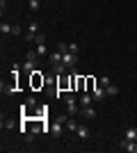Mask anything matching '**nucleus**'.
Returning a JSON list of instances; mask_svg holds the SVG:
<instances>
[{"mask_svg": "<svg viewBox=\"0 0 137 153\" xmlns=\"http://www.w3.org/2000/svg\"><path fill=\"white\" fill-rule=\"evenodd\" d=\"M37 44H46V37H44V34H37Z\"/></svg>", "mask_w": 137, "mask_h": 153, "instance_id": "cd10ccee", "label": "nucleus"}, {"mask_svg": "<svg viewBox=\"0 0 137 153\" xmlns=\"http://www.w3.org/2000/svg\"><path fill=\"white\" fill-rule=\"evenodd\" d=\"M64 103H66V114H71V117H76V114H80V108H78V98H76V94L73 91H66L64 96Z\"/></svg>", "mask_w": 137, "mask_h": 153, "instance_id": "f257e3e1", "label": "nucleus"}, {"mask_svg": "<svg viewBox=\"0 0 137 153\" xmlns=\"http://www.w3.org/2000/svg\"><path fill=\"white\" fill-rule=\"evenodd\" d=\"M87 87V76H78V91H85Z\"/></svg>", "mask_w": 137, "mask_h": 153, "instance_id": "f3484780", "label": "nucleus"}, {"mask_svg": "<svg viewBox=\"0 0 137 153\" xmlns=\"http://www.w3.org/2000/svg\"><path fill=\"white\" fill-rule=\"evenodd\" d=\"M57 51L64 55V53H69V44H64V41H57Z\"/></svg>", "mask_w": 137, "mask_h": 153, "instance_id": "aec40b11", "label": "nucleus"}, {"mask_svg": "<svg viewBox=\"0 0 137 153\" xmlns=\"http://www.w3.org/2000/svg\"><path fill=\"white\" fill-rule=\"evenodd\" d=\"M34 71H37V62L25 59V62H23V73H34Z\"/></svg>", "mask_w": 137, "mask_h": 153, "instance_id": "0eeeda50", "label": "nucleus"}, {"mask_svg": "<svg viewBox=\"0 0 137 153\" xmlns=\"http://www.w3.org/2000/svg\"><path fill=\"white\" fill-rule=\"evenodd\" d=\"M80 114H82V117H87V119H96V108H94V105L80 108Z\"/></svg>", "mask_w": 137, "mask_h": 153, "instance_id": "20e7f679", "label": "nucleus"}, {"mask_svg": "<svg viewBox=\"0 0 137 153\" xmlns=\"http://www.w3.org/2000/svg\"><path fill=\"white\" fill-rule=\"evenodd\" d=\"M0 9H2V14H5V9H7V0H0Z\"/></svg>", "mask_w": 137, "mask_h": 153, "instance_id": "c85d7f7f", "label": "nucleus"}, {"mask_svg": "<svg viewBox=\"0 0 137 153\" xmlns=\"http://www.w3.org/2000/svg\"><path fill=\"white\" fill-rule=\"evenodd\" d=\"M50 133L55 135V137H59V135L64 133V123H62V121H55V123L50 126Z\"/></svg>", "mask_w": 137, "mask_h": 153, "instance_id": "6e6552de", "label": "nucleus"}, {"mask_svg": "<svg viewBox=\"0 0 137 153\" xmlns=\"http://www.w3.org/2000/svg\"><path fill=\"white\" fill-rule=\"evenodd\" d=\"M91 103H94V96H91V91L80 94V108H87V105H91Z\"/></svg>", "mask_w": 137, "mask_h": 153, "instance_id": "39448f33", "label": "nucleus"}, {"mask_svg": "<svg viewBox=\"0 0 137 153\" xmlns=\"http://www.w3.org/2000/svg\"><path fill=\"white\" fill-rule=\"evenodd\" d=\"M34 51L39 53V55H50V53H48V46H46V44H37V48H34Z\"/></svg>", "mask_w": 137, "mask_h": 153, "instance_id": "6ab92c4d", "label": "nucleus"}, {"mask_svg": "<svg viewBox=\"0 0 137 153\" xmlns=\"http://www.w3.org/2000/svg\"><path fill=\"white\" fill-rule=\"evenodd\" d=\"M124 137H126V140H135V142H137V128H128Z\"/></svg>", "mask_w": 137, "mask_h": 153, "instance_id": "2eb2a0df", "label": "nucleus"}, {"mask_svg": "<svg viewBox=\"0 0 137 153\" xmlns=\"http://www.w3.org/2000/svg\"><path fill=\"white\" fill-rule=\"evenodd\" d=\"M27 5H30V9H32V12H37V9H39V0H27Z\"/></svg>", "mask_w": 137, "mask_h": 153, "instance_id": "4be33fe9", "label": "nucleus"}, {"mask_svg": "<svg viewBox=\"0 0 137 153\" xmlns=\"http://www.w3.org/2000/svg\"><path fill=\"white\" fill-rule=\"evenodd\" d=\"M12 30H14V25H9L7 21H2V23H0V32H2V34H12Z\"/></svg>", "mask_w": 137, "mask_h": 153, "instance_id": "ddd939ff", "label": "nucleus"}, {"mask_svg": "<svg viewBox=\"0 0 137 153\" xmlns=\"http://www.w3.org/2000/svg\"><path fill=\"white\" fill-rule=\"evenodd\" d=\"M76 135H78L80 140H89V137H91V133H89V128H87V126H78Z\"/></svg>", "mask_w": 137, "mask_h": 153, "instance_id": "1a4fd4ad", "label": "nucleus"}, {"mask_svg": "<svg viewBox=\"0 0 137 153\" xmlns=\"http://www.w3.org/2000/svg\"><path fill=\"white\" fill-rule=\"evenodd\" d=\"M62 62H64L69 69L76 66V64H78V53H64V55H62Z\"/></svg>", "mask_w": 137, "mask_h": 153, "instance_id": "7ed1b4c3", "label": "nucleus"}, {"mask_svg": "<svg viewBox=\"0 0 137 153\" xmlns=\"http://www.w3.org/2000/svg\"><path fill=\"white\" fill-rule=\"evenodd\" d=\"M48 59H50V66H55V64H59L62 62V53H50V55H48Z\"/></svg>", "mask_w": 137, "mask_h": 153, "instance_id": "9b49d317", "label": "nucleus"}, {"mask_svg": "<svg viewBox=\"0 0 137 153\" xmlns=\"http://www.w3.org/2000/svg\"><path fill=\"white\" fill-rule=\"evenodd\" d=\"M91 96H94V101H96V103H101V101L105 98V96H107V94H105V87H101V85H98L96 89L91 91Z\"/></svg>", "mask_w": 137, "mask_h": 153, "instance_id": "423d86ee", "label": "nucleus"}, {"mask_svg": "<svg viewBox=\"0 0 137 153\" xmlns=\"http://www.w3.org/2000/svg\"><path fill=\"white\" fill-rule=\"evenodd\" d=\"M78 126H80V123L76 121L73 117H69V121H66V130H73V133H76V130H78Z\"/></svg>", "mask_w": 137, "mask_h": 153, "instance_id": "f8f14e48", "label": "nucleus"}, {"mask_svg": "<svg viewBox=\"0 0 137 153\" xmlns=\"http://www.w3.org/2000/svg\"><path fill=\"white\" fill-rule=\"evenodd\" d=\"M66 69H69V66H66L64 62H59V64H55V66H53V71L57 73V78H59V76H64V73H66Z\"/></svg>", "mask_w": 137, "mask_h": 153, "instance_id": "9d476101", "label": "nucleus"}, {"mask_svg": "<svg viewBox=\"0 0 137 153\" xmlns=\"http://www.w3.org/2000/svg\"><path fill=\"white\" fill-rule=\"evenodd\" d=\"M2 128H5V130H12L14 123H12V121H5V123H2Z\"/></svg>", "mask_w": 137, "mask_h": 153, "instance_id": "bb28decb", "label": "nucleus"}, {"mask_svg": "<svg viewBox=\"0 0 137 153\" xmlns=\"http://www.w3.org/2000/svg\"><path fill=\"white\" fill-rule=\"evenodd\" d=\"M69 53H78V44H69Z\"/></svg>", "mask_w": 137, "mask_h": 153, "instance_id": "393cba45", "label": "nucleus"}, {"mask_svg": "<svg viewBox=\"0 0 137 153\" xmlns=\"http://www.w3.org/2000/svg\"><path fill=\"white\" fill-rule=\"evenodd\" d=\"M37 34H39V32H32V30H27L25 34H23V39H25V41H37Z\"/></svg>", "mask_w": 137, "mask_h": 153, "instance_id": "a211bd4d", "label": "nucleus"}, {"mask_svg": "<svg viewBox=\"0 0 137 153\" xmlns=\"http://www.w3.org/2000/svg\"><path fill=\"white\" fill-rule=\"evenodd\" d=\"M25 105H27V108H37V98H34V96H30V98L25 101Z\"/></svg>", "mask_w": 137, "mask_h": 153, "instance_id": "5701e85b", "label": "nucleus"}, {"mask_svg": "<svg viewBox=\"0 0 137 153\" xmlns=\"http://www.w3.org/2000/svg\"><path fill=\"white\" fill-rule=\"evenodd\" d=\"M21 32H23V30H21V25H14V30H12V34H16V37H19Z\"/></svg>", "mask_w": 137, "mask_h": 153, "instance_id": "a878e982", "label": "nucleus"}, {"mask_svg": "<svg viewBox=\"0 0 137 153\" xmlns=\"http://www.w3.org/2000/svg\"><path fill=\"white\" fill-rule=\"evenodd\" d=\"M98 85H101V87H107V85H110V78H107V76H101Z\"/></svg>", "mask_w": 137, "mask_h": 153, "instance_id": "b1692460", "label": "nucleus"}, {"mask_svg": "<svg viewBox=\"0 0 137 153\" xmlns=\"http://www.w3.org/2000/svg\"><path fill=\"white\" fill-rule=\"evenodd\" d=\"M37 57H39V53H37V51H27V53H25V59H32V62H37Z\"/></svg>", "mask_w": 137, "mask_h": 153, "instance_id": "412c9836", "label": "nucleus"}, {"mask_svg": "<svg viewBox=\"0 0 137 153\" xmlns=\"http://www.w3.org/2000/svg\"><path fill=\"white\" fill-rule=\"evenodd\" d=\"M30 76H32V89H39V87H44V85H46V78L41 76L39 69L34 71V73H30Z\"/></svg>", "mask_w": 137, "mask_h": 153, "instance_id": "f03ea898", "label": "nucleus"}, {"mask_svg": "<svg viewBox=\"0 0 137 153\" xmlns=\"http://www.w3.org/2000/svg\"><path fill=\"white\" fill-rule=\"evenodd\" d=\"M94 89H96V80H94L91 76H87V87H85V91H94Z\"/></svg>", "mask_w": 137, "mask_h": 153, "instance_id": "dca6fc26", "label": "nucleus"}, {"mask_svg": "<svg viewBox=\"0 0 137 153\" xmlns=\"http://www.w3.org/2000/svg\"><path fill=\"white\" fill-rule=\"evenodd\" d=\"M105 94H107V96H117L119 94V87H117V85H107V87H105Z\"/></svg>", "mask_w": 137, "mask_h": 153, "instance_id": "4468645a", "label": "nucleus"}]
</instances>
